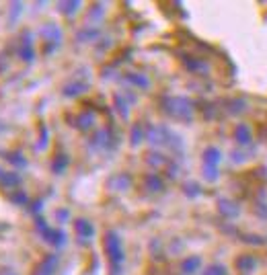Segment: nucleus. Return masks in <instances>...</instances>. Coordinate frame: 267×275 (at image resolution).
I'll return each instance as SVG.
<instances>
[{
    "label": "nucleus",
    "instance_id": "obj_1",
    "mask_svg": "<svg viewBox=\"0 0 267 275\" xmlns=\"http://www.w3.org/2000/svg\"><path fill=\"white\" fill-rule=\"evenodd\" d=\"M236 140L243 142V144H247V142L251 140V130H249L247 126H239V128H236Z\"/></svg>",
    "mask_w": 267,
    "mask_h": 275
}]
</instances>
